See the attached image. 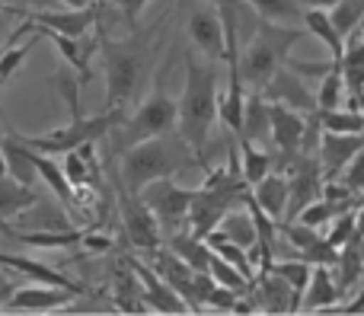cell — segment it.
Segmentation results:
<instances>
[{
	"instance_id": "obj_1",
	"label": "cell",
	"mask_w": 364,
	"mask_h": 316,
	"mask_svg": "<svg viewBox=\"0 0 364 316\" xmlns=\"http://www.w3.org/2000/svg\"><path fill=\"white\" fill-rule=\"evenodd\" d=\"M218 64L201 55H186V87L176 99V131L195 153V163L208 170V134L218 121Z\"/></svg>"
},
{
	"instance_id": "obj_2",
	"label": "cell",
	"mask_w": 364,
	"mask_h": 316,
	"mask_svg": "<svg viewBox=\"0 0 364 316\" xmlns=\"http://www.w3.org/2000/svg\"><path fill=\"white\" fill-rule=\"evenodd\" d=\"M195 153L188 151V144L179 138V131H166L157 138L138 141V144L122 151V179L128 192H141L154 179H170L179 176L182 170H192Z\"/></svg>"
},
{
	"instance_id": "obj_3",
	"label": "cell",
	"mask_w": 364,
	"mask_h": 316,
	"mask_svg": "<svg viewBox=\"0 0 364 316\" xmlns=\"http://www.w3.org/2000/svg\"><path fill=\"white\" fill-rule=\"evenodd\" d=\"M147 38H151V32L141 29H134L122 42L106 38V32H100L102 67H106V109H115V112L125 115V106L138 96L141 77H144L147 58H151Z\"/></svg>"
},
{
	"instance_id": "obj_4",
	"label": "cell",
	"mask_w": 364,
	"mask_h": 316,
	"mask_svg": "<svg viewBox=\"0 0 364 316\" xmlns=\"http://www.w3.org/2000/svg\"><path fill=\"white\" fill-rule=\"evenodd\" d=\"M304 32L297 26H284V23H272V19H256L252 38L246 45V51L240 55L237 67H240V80L250 89H262L265 83L275 77V70L288 61L291 45L301 38Z\"/></svg>"
},
{
	"instance_id": "obj_5",
	"label": "cell",
	"mask_w": 364,
	"mask_h": 316,
	"mask_svg": "<svg viewBox=\"0 0 364 316\" xmlns=\"http://www.w3.org/2000/svg\"><path fill=\"white\" fill-rule=\"evenodd\" d=\"M166 131H176V99L164 89H154L132 115H122L119 121L112 125V134H115V144L125 151V147L138 144V141H147V138H157V134H166Z\"/></svg>"
},
{
	"instance_id": "obj_6",
	"label": "cell",
	"mask_w": 364,
	"mask_h": 316,
	"mask_svg": "<svg viewBox=\"0 0 364 316\" xmlns=\"http://www.w3.org/2000/svg\"><path fill=\"white\" fill-rule=\"evenodd\" d=\"M119 119H122V112H115V109H106L102 115H93V119H83V112H80V115H70L68 125L51 134H38V138H29V134H19V131H10V134L19 144L32 147L38 153H68V151H77L80 144H87V141L106 138Z\"/></svg>"
},
{
	"instance_id": "obj_7",
	"label": "cell",
	"mask_w": 364,
	"mask_h": 316,
	"mask_svg": "<svg viewBox=\"0 0 364 316\" xmlns=\"http://www.w3.org/2000/svg\"><path fill=\"white\" fill-rule=\"evenodd\" d=\"M138 195L144 198V205L151 208V214L157 217L164 236L176 234V230H186L192 189H182V185H176L173 176H170V179H154V182H147Z\"/></svg>"
},
{
	"instance_id": "obj_8",
	"label": "cell",
	"mask_w": 364,
	"mask_h": 316,
	"mask_svg": "<svg viewBox=\"0 0 364 316\" xmlns=\"http://www.w3.org/2000/svg\"><path fill=\"white\" fill-rule=\"evenodd\" d=\"M119 189V208H122V224H125V234L132 240V246H138L141 253H151V249L164 246V230H160L157 217L151 214V208L144 205V198L138 192H128L122 182H115Z\"/></svg>"
},
{
	"instance_id": "obj_9",
	"label": "cell",
	"mask_w": 364,
	"mask_h": 316,
	"mask_svg": "<svg viewBox=\"0 0 364 316\" xmlns=\"http://www.w3.org/2000/svg\"><path fill=\"white\" fill-rule=\"evenodd\" d=\"M100 6L102 0H93L90 6H80V10H13V6H4L6 13H19L26 16L29 26H38V29H51V32H61V36H70V38H83L96 23H100Z\"/></svg>"
},
{
	"instance_id": "obj_10",
	"label": "cell",
	"mask_w": 364,
	"mask_h": 316,
	"mask_svg": "<svg viewBox=\"0 0 364 316\" xmlns=\"http://www.w3.org/2000/svg\"><path fill=\"white\" fill-rule=\"evenodd\" d=\"M188 38H192V45L198 48L201 58H208V61H224V23H220L218 10H214L211 4H205V0H198V4L188 10Z\"/></svg>"
},
{
	"instance_id": "obj_11",
	"label": "cell",
	"mask_w": 364,
	"mask_h": 316,
	"mask_svg": "<svg viewBox=\"0 0 364 316\" xmlns=\"http://www.w3.org/2000/svg\"><path fill=\"white\" fill-rule=\"evenodd\" d=\"M125 266L134 272V278H138V285H141V300L147 304V310H154V313H188V304L179 298L176 291H173L170 285H166L164 278H160L157 272H154L147 262H141V259H134V256H128L125 259Z\"/></svg>"
},
{
	"instance_id": "obj_12",
	"label": "cell",
	"mask_w": 364,
	"mask_h": 316,
	"mask_svg": "<svg viewBox=\"0 0 364 316\" xmlns=\"http://www.w3.org/2000/svg\"><path fill=\"white\" fill-rule=\"evenodd\" d=\"M77 294L68 291V288H55V285H23V288H13V294L6 298L4 310L6 313H51V310H61L74 300Z\"/></svg>"
},
{
	"instance_id": "obj_13",
	"label": "cell",
	"mask_w": 364,
	"mask_h": 316,
	"mask_svg": "<svg viewBox=\"0 0 364 316\" xmlns=\"http://www.w3.org/2000/svg\"><path fill=\"white\" fill-rule=\"evenodd\" d=\"M269 102V99H265ZM307 119L297 109H288L282 102H269V144L278 153H297L301 151Z\"/></svg>"
},
{
	"instance_id": "obj_14",
	"label": "cell",
	"mask_w": 364,
	"mask_h": 316,
	"mask_svg": "<svg viewBox=\"0 0 364 316\" xmlns=\"http://www.w3.org/2000/svg\"><path fill=\"white\" fill-rule=\"evenodd\" d=\"M259 93H262L269 102H282V106L297 109V112H314V109H316L314 93L304 87V80L288 67V64H282V67L275 70V77H272V80L265 83Z\"/></svg>"
},
{
	"instance_id": "obj_15",
	"label": "cell",
	"mask_w": 364,
	"mask_h": 316,
	"mask_svg": "<svg viewBox=\"0 0 364 316\" xmlns=\"http://www.w3.org/2000/svg\"><path fill=\"white\" fill-rule=\"evenodd\" d=\"M252 298L259 300V310L265 313H301V298L288 288V281L282 275L269 272H259L250 285Z\"/></svg>"
},
{
	"instance_id": "obj_16",
	"label": "cell",
	"mask_w": 364,
	"mask_h": 316,
	"mask_svg": "<svg viewBox=\"0 0 364 316\" xmlns=\"http://www.w3.org/2000/svg\"><path fill=\"white\" fill-rule=\"evenodd\" d=\"M361 147H364V134L323 131V138L316 141V163L326 173V179H333V176H339L342 166H346Z\"/></svg>"
},
{
	"instance_id": "obj_17",
	"label": "cell",
	"mask_w": 364,
	"mask_h": 316,
	"mask_svg": "<svg viewBox=\"0 0 364 316\" xmlns=\"http://www.w3.org/2000/svg\"><path fill=\"white\" fill-rule=\"evenodd\" d=\"M151 268L179 294L182 300L188 304V310L195 313V300H192V278L195 272L179 259L173 249H151Z\"/></svg>"
},
{
	"instance_id": "obj_18",
	"label": "cell",
	"mask_w": 364,
	"mask_h": 316,
	"mask_svg": "<svg viewBox=\"0 0 364 316\" xmlns=\"http://www.w3.org/2000/svg\"><path fill=\"white\" fill-rule=\"evenodd\" d=\"M0 268H10V272L23 275V278H32V281H38V285H55V288H68V291H74L77 298H80V294H87V288H83L80 281L68 278V275L55 272V268H51V266H42V262H36V259H26V256L0 253Z\"/></svg>"
},
{
	"instance_id": "obj_19",
	"label": "cell",
	"mask_w": 364,
	"mask_h": 316,
	"mask_svg": "<svg viewBox=\"0 0 364 316\" xmlns=\"http://www.w3.org/2000/svg\"><path fill=\"white\" fill-rule=\"evenodd\" d=\"M342 298L339 285H336V275L329 266H314L310 268V281L301 294V310L307 313H316V310H326L333 307L336 300Z\"/></svg>"
},
{
	"instance_id": "obj_20",
	"label": "cell",
	"mask_w": 364,
	"mask_h": 316,
	"mask_svg": "<svg viewBox=\"0 0 364 316\" xmlns=\"http://www.w3.org/2000/svg\"><path fill=\"white\" fill-rule=\"evenodd\" d=\"M250 198L278 224L284 217V205H288V176H282L275 170L265 173L259 182L250 185Z\"/></svg>"
},
{
	"instance_id": "obj_21",
	"label": "cell",
	"mask_w": 364,
	"mask_h": 316,
	"mask_svg": "<svg viewBox=\"0 0 364 316\" xmlns=\"http://www.w3.org/2000/svg\"><path fill=\"white\" fill-rule=\"evenodd\" d=\"M6 236H13L16 243L23 246H36V249H70V246H80V236L83 230L77 227H64V230H13L6 224H0Z\"/></svg>"
},
{
	"instance_id": "obj_22",
	"label": "cell",
	"mask_w": 364,
	"mask_h": 316,
	"mask_svg": "<svg viewBox=\"0 0 364 316\" xmlns=\"http://www.w3.org/2000/svg\"><path fill=\"white\" fill-rule=\"evenodd\" d=\"M240 138L252 141L259 147H269V102L259 89H252L243 102V128H240Z\"/></svg>"
},
{
	"instance_id": "obj_23",
	"label": "cell",
	"mask_w": 364,
	"mask_h": 316,
	"mask_svg": "<svg viewBox=\"0 0 364 316\" xmlns=\"http://www.w3.org/2000/svg\"><path fill=\"white\" fill-rule=\"evenodd\" d=\"M38 192L32 185L16 182L13 176H0V224H6L10 217H19L23 211H29L38 202Z\"/></svg>"
},
{
	"instance_id": "obj_24",
	"label": "cell",
	"mask_w": 364,
	"mask_h": 316,
	"mask_svg": "<svg viewBox=\"0 0 364 316\" xmlns=\"http://www.w3.org/2000/svg\"><path fill=\"white\" fill-rule=\"evenodd\" d=\"M29 151H32V147H29ZM32 166H36V176L42 179L51 192H55V198H61V205H68V208H70V205L77 202V192L70 189V182L64 179V173H61V163H55V160H51V153L32 151Z\"/></svg>"
},
{
	"instance_id": "obj_25",
	"label": "cell",
	"mask_w": 364,
	"mask_h": 316,
	"mask_svg": "<svg viewBox=\"0 0 364 316\" xmlns=\"http://www.w3.org/2000/svg\"><path fill=\"white\" fill-rule=\"evenodd\" d=\"M301 23L307 26V32L314 38H320L323 45L329 48L333 61H342V36L336 32L333 19H329V10H316V6H304L301 13Z\"/></svg>"
},
{
	"instance_id": "obj_26",
	"label": "cell",
	"mask_w": 364,
	"mask_h": 316,
	"mask_svg": "<svg viewBox=\"0 0 364 316\" xmlns=\"http://www.w3.org/2000/svg\"><path fill=\"white\" fill-rule=\"evenodd\" d=\"M4 163H6V176H13L16 182L32 185L36 182V166H32V151L26 144H19L10 131H4Z\"/></svg>"
},
{
	"instance_id": "obj_27",
	"label": "cell",
	"mask_w": 364,
	"mask_h": 316,
	"mask_svg": "<svg viewBox=\"0 0 364 316\" xmlns=\"http://www.w3.org/2000/svg\"><path fill=\"white\" fill-rule=\"evenodd\" d=\"M170 240V249L186 262L192 272H208V259H211V249L205 246V240H198L188 230H176V234L166 236Z\"/></svg>"
},
{
	"instance_id": "obj_28",
	"label": "cell",
	"mask_w": 364,
	"mask_h": 316,
	"mask_svg": "<svg viewBox=\"0 0 364 316\" xmlns=\"http://www.w3.org/2000/svg\"><path fill=\"white\" fill-rule=\"evenodd\" d=\"M358 243L361 240H352L348 246H342L339 249V256H336V285H339V291H352L355 285L361 281V275H364V253L358 249Z\"/></svg>"
},
{
	"instance_id": "obj_29",
	"label": "cell",
	"mask_w": 364,
	"mask_h": 316,
	"mask_svg": "<svg viewBox=\"0 0 364 316\" xmlns=\"http://www.w3.org/2000/svg\"><path fill=\"white\" fill-rule=\"evenodd\" d=\"M246 4L259 19H272V23H284V26H297L304 13L301 0H246Z\"/></svg>"
},
{
	"instance_id": "obj_30",
	"label": "cell",
	"mask_w": 364,
	"mask_h": 316,
	"mask_svg": "<svg viewBox=\"0 0 364 316\" xmlns=\"http://www.w3.org/2000/svg\"><path fill=\"white\" fill-rule=\"evenodd\" d=\"M115 307L125 313H147V304L141 300V285L134 278L132 268H119L115 272V288H112Z\"/></svg>"
},
{
	"instance_id": "obj_31",
	"label": "cell",
	"mask_w": 364,
	"mask_h": 316,
	"mask_svg": "<svg viewBox=\"0 0 364 316\" xmlns=\"http://www.w3.org/2000/svg\"><path fill=\"white\" fill-rule=\"evenodd\" d=\"M316 121H320L323 131H336V134H364V112L358 109H329V112H320L314 109Z\"/></svg>"
},
{
	"instance_id": "obj_32",
	"label": "cell",
	"mask_w": 364,
	"mask_h": 316,
	"mask_svg": "<svg viewBox=\"0 0 364 316\" xmlns=\"http://www.w3.org/2000/svg\"><path fill=\"white\" fill-rule=\"evenodd\" d=\"M237 151H240V157H243V166H240V173H243L246 185L259 182L265 173H272V151H259V144H252V141H243V138H237Z\"/></svg>"
},
{
	"instance_id": "obj_33",
	"label": "cell",
	"mask_w": 364,
	"mask_h": 316,
	"mask_svg": "<svg viewBox=\"0 0 364 316\" xmlns=\"http://www.w3.org/2000/svg\"><path fill=\"white\" fill-rule=\"evenodd\" d=\"M316 109L320 112H329V109H339L342 99H346V80H342V64H333L326 74L320 77V89L314 93Z\"/></svg>"
},
{
	"instance_id": "obj_34",
	"label": "cell",
	"mask_w": 364,
	"mask_h": 316,
	"mask_svg": "<svg viewBox=\"0 0 364 316\" xmlns=\"http://www.w3.org/2000/svg\"><path fill=\"white\" fill-rule=\"evenodd\" d=\"M323 240H326L329 246H336V249L348 246L352 240H364V236L358 234V224H355V208L339 211V214L329 221V234L323 236Z\"/></svg>"
},
{
	"instance_id": "obj_35",
	"label": "cell",
	"mask_w": 364,
	"mask_h": 316,
	"mask_svg": "<svg viewBox=\"0 0 364 316\" xmlns=\"http://www.w3.org/2000/svg\"><path fill=\"white\" fill-rule=\"evenodd\" d=\"M272 272L275 275H282L284 281H288V288L301 298L304 294V288H307V281H310V262H304V259H297V256H291V259H282V262H272Z\"/></svg>"
},
{
	"instance_id": "obj_36",
	"label": "cell",
	"mask_w": 364,
	"mask_h": 316,
	"mask_svg": "<svg viewBox=\"0 0 364 316\" xmlns=\"http://www.w3.org/2000/svg\"><path fill=\"white\" fill-rule=\"evenodd\" d=\"M208 275H211L218 285L233 288V291H246V288L252 285V281L246 278V275L240 272L237 266H230L227 259H220V256H214V253H211V259H208Z\"/></svg>"
},
{
	"instance_id": "obj_37",
	"label": "cell",
	"mask_w": 364,
	"mask_h": 316,
	"mask_svg": "<svg viewBox=\"0 0 364 316\" xmlns=\"http://www.w3.org/2000/svg\"><path fill=\"white\" fill-rule=\"evenodd\" d=\"M61 173H64V179H68V182H70V189H74V192L87 189V185L96 179V173L90 170V166H87V160H83L77 151H68V153H64Z\"/></svg>"
},
{
	"instance_id": "obj_38",
	"label": "cell",
	"mask_w": 364,
	"mask_h": 316,
	"mask_svg": "<svg viewBox=\"0 0 364 316\" xmlns=\"http://www.w3.org/2000/svg\"><path fill=\"white\" fill-rule=\"evenodd\" d=\"M339 211H346V208H339V205H333V202H326V198H314V202L307 205V208L301 211V214L294 217V221H301V224H307V227H316L320 230L323 224H329Z\"/></svg>"
},
{
	"instance_id": "obj_39",
	"label": "cell",
	"mask_w": 364,
	"mask_h": 316,
	"mask_svg": "<svg viewBox=\"0 0 364 316\" xmlns=\"http://www.w3.org/2000/svg\"><path fill=\"white\" fill-rule=\"evenodd\" d=\"M342 67H364V23L342 38Z\"/></svg>"
},
{
	"instance_id": "obj_40",
	"label": "cell",
	"mask_w": 364,
	"mask_h": 316,
	"mask_svg": "<svg viewBox=\"0 0 364 316\" xmlns=\"http://www.w3.org/2000/svg\"><path fill=\"white\" fill-rule=\"evenodd\" d=\"M32 45H36V38H29L26 45H10L6 51H0V87H4V83L10 80L19 67H23V61L29 58Z\"/></svg>"
},
{
	"instance_id": "obj_41",
	"label": "cell",
	"mask_w": 364,
	"mask_h": 316,
	"mask_svg": "<svg viewBox=\"0 0 364 316\" xmlns=\"http://www.w3.org/2000/svg\"><path fill=\"white\" fill-rule=\"evenodd\" d=\"M278 230L284 234V240L291 243V246L301 253V249H307L310 243L320 236V230L316 227H307V224H301V221H278Z\"/></svg>"
},
{
	"instance_id": "obj_42",
	"label": "cell",
	"mask_w": 364,
	"mask_h": 316,
	"mask_svg": "<svg viewBox=\"0 0 364 316\" xmlns=\"http://www.w3.org/2000/svg\"><path fill=\"white\" fill-rule=\"evenodd\" d=\"M237 298H240V291H233V288H224V285H218V281H214V288H211V294H208V300H205V307H201V310L233 313V304H237Z\"/></svg>"
},
{
	"instance_id": "obj_43",
	"label": "cell",
	"mask_w": 364,
	"mask_h": 316,
	"mask_svg": "<svg viewBox=\"0 0 364 316\" xmlns=\"http://www.w3.org/2000/svg\"><path fill=\"white\" fill-rule=\"evenodd\" d=\"M339 176H342V182L355 192V195H361V192H364V147L355 153L352 160H348L346 166H342Z\"/></svg>"
},
{
	"instance_id": "obj_44",
	"label": "cell",
	"mask_w": 364,
	"mask_h": 316,
	"mask_svg": "<svg viewBox=\"0 0 364 316\" xmlns=\"http://www.w3.org/2000/svg\"><path fill=\"white\" fill-rule=\"evenodd\" d=\"M80 246L87 249V253H96V256H102V253H112V236L109 234H96V230H83V236H80Z\"/></svg>"
},
{
	"instance_id": "obj_45",
	"label": "cell",
	"mask_w": 364,
	"mask_h": 316,
	"mask_svg": "<svg viewBox=\"0 0 364 316\" xmlns=\"http://www.w3.org/2000/svg\"><path fill=\"white\" fill-rule=\"evenodd\" d=\"M115 6H119V13H122V19H125V26L128 29H138V19H141V10H144L151 0H112Z\"/></svg>"
},
{
	"instance_id": "obj_46",
	"label": "cell",
	"mask_w": 364,
	"mask_h": 316,
	"mask_svg": "<svg viewBox=\"0 0 364 316\" xmlns=\"http://www.w3.org/2000/svg\"><path fill=\"white\" fill-rule=\"evenodd\" d=\"M13 288H16V285H13V278H10V275H6V272H0V310H4L6 298H10V294H13Z\"/></svg>"
},
{
	"instance_id": "obj_47",
	"label": "cell",
	"mask_w": 364,
	"mask_h": 316,
	"mask_svg": "<svg viewBox=\"0 0 364 316\" xmlns=\"http://www.w3.org/2000/svg\"><path fill=\"white\" fill-rule=\"evenodd\" d=\"M304 6H316V10H333L339 0H301Z\"/></svg>"
},
{
	"instance_id": "obj_48",
	"label": "cell",
	"mask_w": 364,
	"mask_h": 316,
	"mask_svg": "<svg viewBox=\"0 0 364 316\" xmlns=\"http://www.w3.org/2000/svg\"><path fill=\"white\" fill-rule=\"evenodd\" d=\"M364 195V192H361ZM355 224H358V234L364 236V198H358V208H355Z\"/></svg>"
},
{
	"instance_id": "obj_49",
	"label": "cell",
	"mask_w": 364,
	"mask_h": 316,
	"mask_svg": "<svg viewBox=\"0 0 364 316\" xmlns=\"http://www.w3.org/2000/svg\"><path fill=\"white\" fill-rule=\"evenodd\" d=\"M0 176H6V163H4V112H0Z\"/></svg>"
},
{
	"instance_id": "obj_50",
	"label": "cell",
	"mask_w": 364,
	"mask_h": 316,
	"mask_svg": "<svg viewBox=\"0 0 364 316\" xmlns=\"http://www.w3.org/2000/svg\"><path fill=\"white\" fill-rule=\"evenodd\" d=\"M64 6H70V10H80V6H90L93 0H61Z\"/></svg>"
},
{
	"instance_id": "obj_51",
	"label": "cell",
	"mask_w": 364,
	"mask_h": 316,
	"mask_svg": "<svg viewBox=\"0 0 364 316\" xmlns=\"http://www.w3.org/2000/svg\"><path fill=\"white\" fill-rule=\"evenodd\" d=\"M32 4H42V0H32Z\"/></svg>"
}]
</instances>
